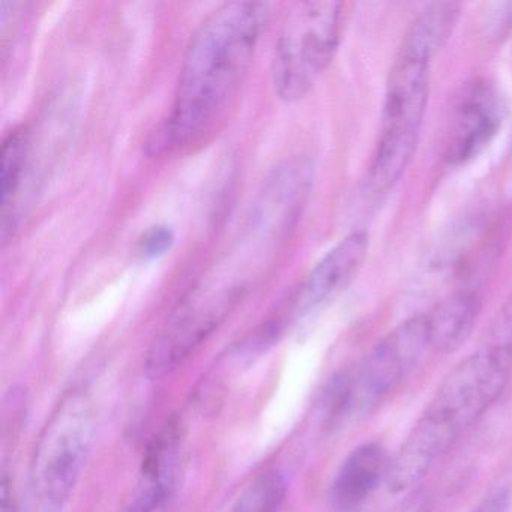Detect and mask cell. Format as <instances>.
<instances>
[{"label": "cell", "mask_w": 512, "mask_h": 512, "mask_svg": "<svg viewBox=\"0 0 512 512\" xmlns=\"http://www.w3.org/2000/svg\"><path fill=\"white\" fill-rule=\"evenodd\" d=\"M262 2H227L209 14L188 44L169 119L148 142L151 155L199 142L227 113L268 22Z\"/></svg>", "instance_id": "cell-1"}, {"label": "cell", "mask_w": 512, "mask_h": 512, "mask_svg": "<svg viewBox=\"0 0 512 512\" xmlns=\"http://www.w3.org/2000/svg\"><path fill=\"white\" fill-rule=\"evenodd\" d=\"M436 50L404 35L389 71L379 139L370 164V184L388 191L415 155L430 94V65Z\"/></svg>", "instance_id": "cell-2"}, {"label": "cell", "mask_w": 512, "mask_h": 512, "mask_svg": "<svg viewBox=\"0 0 512 512\" xmlns=\"http://www.w3.org/2000/svg\"><path fill=\"white\" fill-rule=\"evenodd\" d=\"M344 14V4L334 0L299 2L287 13L272 65L280 100L307 97L328 70L340 46Z\"/></svg>", "instance_id": "cell-3"}, {"label": "cell", "mask_w": 512, "mask_h": 512, "mask_svg": "<svg viewBox=\"0 0 512 512\" xmlns=\"http://www.w3.org/2000/svg\"><path fill=\"white\" fill-rule=\"evenodd\" d=\"M95 433L91 398L73 391L59 403L35 448L31 484L44 509L58 511L70 499Z\"/></svg>", "instance_id": "cell-4"}, {"label": "cell", "mask_w": 512, "mask_h": 512, "mask_svg": "<svg viewBox=\"0 0 512 512\" xmlns=\"http://www.w3.org/2000/svg\"><path fill=\"white\" fill-rule=\"evenodd\" d=\"M428 340L425 316L410 317L389 332L331 391L334 421L359 418L376 409L421 361Z\"/></svg>", "instance_id": "cell-5"}, {"label": "cell", "mask_w": 512, "mask_h": 512, "mask_svg": "<svg viewBox=\"0 0 512 512\" xmlns=\"http://www.w3.org/2000/svg\"><path fill=\"white\" fill-rule=\"evenodd\" d=\"M512 356L479 346L445 377L425 413L460 436L502 394Z\"/></svg>", "instance_id": "cell-6"}, {"label": "cell", "mask_w": 512, "mask_h": 512, "mask_svg": "<svg viewBox=\"0 0 512 512\" xmlns=\"http://www.w3.org/2000/svg\"><path fill=\"white\" fill-rule=\"evenodd\" d=\"M502 116V101L490 83L478 80L467 86L452 116L446 145L448 160L461 164L481 154L499 131Z\"/></svg>", "instance_id": "cell-7"}, {"label": "cell", "mask_w": 512, "mask_h": 512, "mask_svg": "<svg viewBox=\"0 0 512 512\" xmlns=\"http://www.w3.org/2000/svg\"><path fill=\"white\" fill-rule=\"evenodd\" d=\"M368 253V235L353 232L335 245L308 275L293 302V316L302 317L332 301L352 283Z\"/></svg>", "instance_id": "cell-8"}, {"label": "cell", "mask_w": 512, "mask_h": 512, "mask_svg": "<svg viewBox=\"0 0 512 512\" xmlns=\"http://www.w3.org/2000/svg\"><path fill=\"white\" fill-rule=\"evenodd\" d=\"M179 425L170 421L152 440L128 512H164L175 490L179 469Z\"/></svg>", "instance_id": "cell-9"}, {"label": "cell", "mask_w": 512, "mask_h": 512, "mask_svg": "<svg viewBox=\"0 0 512 512\" xmlns=\"http://www.w3.org/2000/svg\"><path fill=\"white\" fill-rule=\"evenodd\" d=\"M389 463L379 443H364L350 452L331 485L332 508L335 512H356L370 499L383 479L388 478Z\"/></svg>", "instance_id": "cell-10"}, {"label": "cell", "mask_w": 512, "mask_h": 512, "mask_svg": "<svg viewBox=\"0 0 512 512\" xmlns=\"http://www.w3.org/2000/svg\"><path fill=\"white\" fill-rule=\"evenodd\" d=\"M479 311L481 302L475 293H455L440 302L425 316L430 347L439 353L455 352L472 334Z\"/></svg>", "instance_id": "cell-11"}, {"label": "cell", "mask_w": 512, "mask_h": 512, "mask_svg": "<svg viewBox=\"0 0 512 512\" xmlns=\"http://www.w3.org/2000/svg\"><path fill=\"white\" fill-rule=\"evenodd\" d=\"M26 133L16 128L5 137L2 145V239L7 242L8 232L13 229V208L22 185L25 170Z\"/></svg>", "instance_id": "cell-12"}, {"label": "cell", "mask_w": 512, "mask_h": 512, "mask_svg": "<svg viewBox=\"0 0 512 512\" xmlns=\"http://www.w3.org/2000/svg\"><path fill=\"white\" fill-rule=\"evenodd\" d=\"M286 481L277 470L260 473L229 512H278L286 497Z\"/></svg>", "instance_id": "cell-13"}, {"label": "cell", "mask_w": 512, "mask_h": 512, "mask_svg": "<svg viewBox=\"0 0 512 512\" xmlns=\"http://www.w3.org/2000/svg\"><path fill=\"white\" fill-rule=\"evenodd\" d=\"M481 346L512 356V293L491 320Z\"/></svg>", "instance_id": "cell-14"}, {"label": "cell", "mask_w": 512, "mask_h": 512, "mask_svg": "<svg viewBox=\"0 0 512 512\" xmlns=\"http://www.w3.org/2000/svg\"><path fill=\"white\" fill-rule=\"evenodd\" d=\"M175 244V233L167 226H154L139 239V253L143 259L154 260L164 256Z\"/></svg>", "instance_id": "cell-15"}, {"label": "cell", "mask_w": 512, "mask_h": 512, "mask_svg": "<svg viewBox=\"0 0 512 512\" xmlns=\"http://www.w3.org/2000/svg\"><path fill=\"white\" fill-rule=\"evenodd\" d=\"M509 496L505 491H497L482 500L472 512H508Z\"/></svg>", "instance_id": "cell-16"}, {"label": "cell", "mask_w": 512, "mask_h": 512, "mask_svg": "<svg viewBox=\"0 0 512 512\" xmlns=\"http://www.w3.org/2000/svg\"><path fill=\"white\" fill-rule=\"evenodd\" d=\"M2 512H19L7 476L2 481Z\"/></svg>", "instance_id": "cell-17"}]
</instances>
